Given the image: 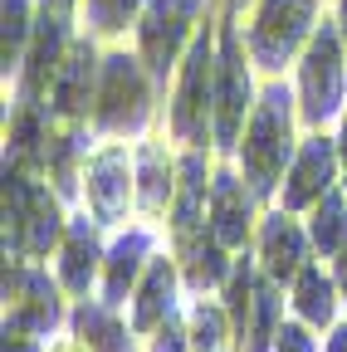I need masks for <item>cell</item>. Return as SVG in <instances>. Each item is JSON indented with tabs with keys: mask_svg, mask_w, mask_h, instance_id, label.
<instances>
[{
	"mask_svg": "<svg viewBox=\"0 0 347 352\" xmlns=\"http://www.w3.org/2000/svg\"><path fill=\"white\" fill-rule=\"evenodd\" d=\"M274 352H323V338H318V328H309L303 318L289 314L279 338H274Z\"/></svg>",
	"mask_w": 347,
	"mask_h": 352,
	"instance_id": "29",
	"label": "cell"
},
{
	"mask_svg": "<svg viewBox=\"0 0 347 352\" xmlns=\"http://www.w3.org/2000/svg\"><path fill=\"white\" fill-rule=\"evenodd\" d=\"M333 20H337V30H342V39H347V0H333Z\"/></svg>",
	"mask_w": 347,
	"mask_h": 352,
	"instance_id": "36",
	"label": "cell"
},
{
	"mask_svg": "<svg viewBox=\"0 0 347 352\" xmlns=\"http://www.w3.org/2000/svg\"><path fill=\"white\" fill-rule=\"evenodd\" d=\"M133 157H137V215L166 230L171 201H177V176H181V147L147 132L133 142Z\"/></svg>",
	"mask_w": 347,
	"mask_h": 352,
	"instance_id": "19",
	"label": "cell"
},
{
	"mask_svg": "<svg viewBox=\"0 0 347 352\" xmlns=\"http://www.w3.org/2000/svg\"><path fill=\"white\" fill-rule=\"evenodd\" d=\"M309 235H313L318 259H337L347 250V191H342V182L309 210Z\"/></svg>",
	"mask_w": 347,
	"mask_h": 352,
	"instance_id": "27",
	"label": "cell"
},
{
	"mask_svg": "<svg viewBox=\"0 0 347 352\" xmlns=\"http://www.w3.org/2000/svg\"><path fill=\"white\" fill-rule=\"evenodd\" d=\"M298 142H303V118H298L293 78L289 74L284 78H265L259 83V98H254V113H249L240 142H235V157H230L265 206L279 201L284 171H289Z\"/></svg>",
	"mask_w": 347,
	"mask_h": 352,
	"instance_id": "1",
	"label": "cell"
},
{
	"mask_svg": "<svg viewBox=\"0 0 347 352\" xmlns=\"http://www.w3.org/2000/svg\"><path fill=\"white\" fill-rule=\"evenodd\" d=\"M342 294H337V279H333V264L328 259H309L303 264V274L289 284V314L303 318L309 328L328 333L337 318H342Z\"/></svg>",
	"mask_w": 347,
	"mask_h": 352,
	"instance_id": "22",
	"label": "cell"
},
{
	"mask_svg": "<svg viewBox=\"0 0 347 352\" xmlns=\"http://www.w3.org/2000/svg\"><path fill=\"white\" fill-rule=\"evenodd\" d=\"M249 6H254V0H221V10H235V15H245Z\"/></svg>",
	"mask_w": 347,
	"mask_h": 352,
	"instance_id": "37",
	"label": "cell"
},
{
	"mask_svg": "<svg viewBox=\"0 0 347 352\" xmlns=\"http://www.w3.org/2000/svg\"><path fill=\"white\" fill-rule=\"evenodd\" d=\"M147 352H191V328H186V308L181 314H171L161 328H152L147 338Z\"/></svg>",
	"mask_w": 347,
	"mask_h": 352,
	"instance_id": "28",
	"label": "cell"
},
{
	"mask_svg": "<svg viewBox=\"0 0 347 352\" xmlns=\"http://www.w3.org/2000/svg\"><path fill=\"white\" fill-rule=\"evenodd\" d=\"M323 352H347V318H337L323 338Z\"/></svg>",
	"mask_w": 347,
	"mask_h": 352,
	"instance_id": "31",
	"label": "cell"
},
{
	"mask_svg": "<svg viewBox=\"0 0 347 352\" xmlns=\"http://www.w3.org/2000/svg\"><path fill=\"white\" fill-rule=\"evenodd\" d=\"M191 352H235V323L221 294H186Z\"/></svg>",
	"mask_w": 347,
	"mask_h": 352,
	"instance_id": "25",
	"label": "cell"
},
{
	"mask_svg": "<svg viewBox=\"0 0 347 352\" xmlns=\"http://www.w3.org/2000/svg\"><path fill=\"white\" fill-rule=\"evenodd\" d=\"M259 83L265 78L249 59L240 15L221 10V30H215V152L221 157H235V142L259 98Z\"/></svg>",
	"mask_w": 347,
	"mask_h": 352,
	"instance_id": "7",
	"label": "cell"
},
{
	"mask_svg": "<svg viewBox=\"0 0 347 352\" xmlns=\"http://www.w3.org/2000/svg\"><path fill=\"white\" fill-rule=\"evenodd\" d=\"M166 94L157 88L152 69L142 64V54L133 44H108L103 50V78H98V98H93V118L89 127L98 138H122L137 142L157 127V103Z\"/></svg>",
	"mask_w": 347,
	"mask_h": 352,
	"instance_id": "2",
	"label": "cell"
},
{
	"mask_svg": "<svg viewBox=\"0 0 347 352\" xmlns=\"http://www.w3.org/2000/svg\"><path fill=\"white\" fill-rule=\"evenodd\" d=\"M49 352H89V347H83V342L69 333V338H49Z\"/></svg>",
	"mask_w": 347,
	"mask_h": 352,
	"instance_id": "34",
	"label": "cell"
},
{
	"mask_svg": "<svg viewBox=\"0 0 347 352\" xmlns=\"http://www.w3.org/2000/svg\"><path fill=\"white\" fill-rule=\"evenodd\" d=\"M78 34V20L69 15H54V10H39V25H34V39H30V54H25V69L20 78L10 83V98L15 103H49V83L69 54V44Z\"/></svg>",
	"mask_w": 347,
	"mask_h": 352,
	"instance_id": "17",
	"label": "cell"
},
{
	"mask_svg": "<svg viewBox=\"0 0 347 352\" xmlns=\"http://www.w3.org/2000/svg\"><path fill=\"white\" fill-rule=\"evenodd\" d=\"M221 10V0H152V6L142 10L137 30H133V50L142 54V64L152 69L157 88L166 94L171 78H177L186 50H191V39L201 34V25Z\"/></svg>",
	"mask_w": 347,
	"mask_h": 352,
	"instance_id": "8",
	"label": "cell"
},
{
	"mask_svg": "<svg viewBox=\"0 0 347 352\" xmlns=\"http://www.w3.org/2000/svg\"><path fill=\"white\" fill-rule=\"evenodd\" d=\"M147 6L152 0H83L78 30H89L103 44H122V39H133V30H137Z\"/></svg>",
	"mask_w": 347,
	"mask_h": 352,
	"instance_id": "26",
	"label": "cell"
},
{
	"mask_svg": "<svg viewBox=\"0 0 347 352\" xmlns=\"http://www.w3.org/2000/svg\"><path fill=\"white\" fill-rule=\"evenodd\" d=\"M5 352H49V342H45V338H34V333H15V328H5Z\"/></svg>",
	"mask_w": 347,
	"mask_h": 352,
	"instance_id": "30",
	"label": "cell"
},
{
	"mask_svg": "<svg viewBox=\"0 0 347 352\" xmlns=\"http://www.w3.org/2000/svg\"><path fill=\"white\" fill-rule=\"evenodd\" d=\"M254 259L274 284H293L303 274V264L318 259L313 250V235H309V220H298V210H284V206H269L259 215V230H254Z\"/></svg>",
	"mask_w": 347,
	"mask_h": 352,
	"instance_id": "15",
	"label": "cell"
},
{
	"mask_svg": "<svg viewBox=\"0 0 347 352\" xmlns=\"http://www.w3.org/2000/svg\"><path fill=\"white\" fill-rule=\"evenodd\" d=\"M69 206L39 171L5 162V259L49 264L69 230Z\"/></svg>",
	"mask_w": 347,
	"mask_h": 352,
	"instance_id": "3",
	"label": "cell"
},
{
	"mask_svg": "<svg viewBox=\"0 0 347 352\" xmlns=\"http://www.w3.org/2000/svg\"><path fill=\"white\" fill-rule=\"evenodd\" d=\"M39 10H54V15H69V20H78L83 0H39Z\"/></svg>",
	"mask_w": 347,
	"mask_h": 352,
	"instance_id": "32",
	"label": "cell"
},
{
	"mask_svg": "<svg viewBox=\"0 0 347 352\" xmlns=\"http://www.w3.org/2000/svg\"><path fill=\"white\" fill-rule=\"evenodd\" d=\"M333 264V279H337V294H342V303H347V250L337 254V259H328Z\"/></svg>",
	"mask_w": 347,
	"mask_h": 352,
	"instance_id": "33",
	"label": "cell"
},
{
	"mask_svg": "<svg viewBox=\"0 0 347 352\" xmlns=\"http://www.w3.org/2000/svg\"><path fill=\"white\" fill-rule=\"evenodd\" d=\"M328 10H333V0H254L240 15L245 20L240 30H245L259 78H284L298 64V54L309 50V39Z\"/></svg>",
	"mask_w": 347,
	"mask_h": 352,
	"instance_id": "5",
	"label": "cell"
},
{
	"mask_svg": "<svg viewBox=\"0 0 347 352\" xmlns=\"http://www.w3.org/2000/svg\"><path fill=\"white\" fill-rule=\"evenodd\" d=\"M69 308H74V298L64 294L59 274H49V264L5 259V328L34 333L49 342V338L69 333Z\"/></svg>",
	"mask_w": 347,
	"mask_h": 352,
	"instance_id": "10",
	"label": "cell"
},
{
	"mask_svg": "<svg viewBox=\"0 0 347 352\" xmlns=\"http://www.w3.org/2000/svg\"><path fill=\"white\" fill-rule=\"evenodd\" d=\"M171 254H177V250H171ZM177 259H181L186 294H221L225 279H230V270H235V250H225L210 230H205L191 250H181Z\"/></svg>",
	"mask_w": 347,
	"mask_h": 352,
	"instance_id": "23",
	"label": "cell"
},
{
	"mask_svg": "<svg viewBox=\"0 0 347 352\" xmlns=\"http://www.w3.org/2000/svg\"><path fill=\"white\" fill-rule=\"evenodd\" d=\"M161 226H152V220H127L122 230H113L108 240V259H103V284H98V298L113 303V308H127V298H133L137 279L147 274V264L166 250L161 245Z\"/></svg>",
	"mask_w": 347,
	"mask_h": 352,
	"instance_id": "14",
	"label": "cell"
},
{
	"mask_svg": "<svg viewBox=\"0 0 347 352\" xmlns=\"http://www.w3.org/2000/svg\"><path fill=\"white\" fill-rule=\"evenodd\" d=\"M293 94H298V118L303 132H333L342 108H347V39L333 15L313 30L309 50L293 64Z\"/></svg>",
	"mask_w": 347,
	"mask_h": 352,
	"instance_id": "6",
	"label": "cell"
},
{
	"mask_svg": "<svg viewBox=\"0 0 347 352\" xmlns=\"http://www.w3.org/2000/svg\"><path fill=\"white\" fill-rule=\"evenodd\" d=\"M78 210H89L98 226L113 235L127 220H137V157L133 142L122 138H98L89 162H83V201Z\"/></svg>",
	"mask_w": 347,
	"mask_h": 352,
	"instance_id": "9",
	"label": "cell"
},
{
	"mask_svg": "<svg viewBox=\"0 0 347 352\" xmlns=\"http://www.w3.org/2000/svg\"><path fill=\"white\" fill-rule=\"evenodd\" d=\"M34 25H39V0H0V74H5V88L25 69Z\"/></svg>",
	"mask_w": 347,
	"mask_h": 352,
	"instance_id": "24",
	"label": "cell"
},
{
	"mask_svg": "<svg viewBox=\"0 0 347 352\" xmlns=\"http://www.w3.org/2000/svg\"><path fill=\"white\" fill-rule=\"evenodd\" d=\"M265 201L254 196V186L240 176V166L225 157L215 166V186H210V235L221 240L225 250H249L254 245V230H259V210Z\"/></svg>",
	"mask_w": 347,
	"mask_h": 352,
	"instance_id": "16",
	"label": "cell"
},
{
	"mask_svg": "<svg viewBox=\"0 0 347 352\" xmlns=\"http://www.w3.org/2000/svg\"><path fill=\"white\" fill-rule=\"evenodd\" d=\"M342 152H337V138L333 132H303V142L284 171V186H279V201L284 210H298V215H309L337 182H342Z\"/></svg>",
	"mask_w": 347,
	"mask_h": 352,
	"instance_id": "12",
	"label": "cell"
},
{
	"mask_svg": "<svg viewBox=\"0 0 347 352\" xmlns=\"http://www.w3.org/2000/svg\"><path fill=\"white\" fill-rule=\"evenodd\" d=\"M342 191H347V171H342Z\"/></svg>",
	"mask_w": 347,
	"mask_h": 352,
	"instance_id": "38",
	"label": "cell"
},
{
	"mask_svg": "<svg viewBox=\"0 0 347 352\" xmlns=\"http://www.w3.org/2000/svg\"><path fill=\"white\" fill-rule=\"evenodd\" d=\"M181 294H186V279H181V259L171 254V245L147 264V274L137 279L133 298H127V318H133V328L147 338L152 328H161L171 314H181Z\"/></svg>",
	"mask_w": 347,
	"mask_h": 352,
	"instance_id": "20",
	"label": "cell"
},
{
	"mask_svg": "<svg viewBox=\"0 0 347 352\" xmlns=\"http://www.w3.org/2000/svg\"><path fill=\"white\" fill-rule=\"evenodd\" d=\"M215 147H181V176H177V201L166 215V245L191 250L210 230V186H215Z\"/></svg>",
	"mask_w": 347,
	"mask_h": 352,
	"instance_id": "11",
	"label": "cell"
},
{
	"mask_svg": "<svg viewBox=\"0 0 347 352\" xmlns=\"http://www.w3.org/2000/svg\"><path fill=\"white\" fill-rule=\"evenodd\" d=\"M69 333L89 347V352H147L142 333L133 328V318H122V308L93 298H74L69 308Z\"/></svg>",
	"mask_w": 347,
	"mask_h": 352,
	"instance_id": "21",
	"label": "cell"
},
{
	"mask_svg": "<svg viewBox=\"0 0 347 352\" xmlns=\"http://www.w3.org/2000/svg\"><path fill=\"white\" fill-rule=\"evenodd\" d=\"M333 138H337V152H342V166H347V108H342V118L333 127Z\"/></svg>",
	"mask_w": 347,
	"mask_h": 352,
	"instance_id": "35",
	"label": "cell"
},
{
	"mask_svg": "<svg viewBox=\"0 0 347 352\" xmlns=\"http://www.w3.org/2000/svg\"><path fill=\"white\" fill-rule=\"evenodd\" d=\"M215 30H221V10H215L171 78L166 94V138L177 147H215Z\"/></svg>",
	"mask_w": 347,
	"mask_h": 352,
	"instance_id": "4",
	"label": "cell"
},
{
	"mask_svg": "<svg viewBox=\"0 0 347 352\" xmlns=\"http://www.w3.org/2000/svg\"><path fill=\"white\" fill-rule=\"evenodd\" d=\"M108 230L89 210H74L69 215V230H64V245L54 254V274L64 284L69 298H93L98 284H103V259H108Z\"/></svg>",
	"mask_w": 347,
	"mask_h": 352,
	"instance_id": "18",
	"label": "cell"
},
{
	"mask_svg": "<svg viewBox=\"0 0 347 352\" xmlns=\"http://www.w3.org/2000/svg\"><path fill=\"white\" fill-rule=\"evenodd\" d=\"M103 50L108 44L93 39L89 30H78L69 54L49 83V113L54 122H89L93 118V98H98V78H103Z\"/></svg>",
	"mask_w": 347,
	"mask_h": 352,
	"instance_id": "13",
	"label": "cell"
}]
</instances>
